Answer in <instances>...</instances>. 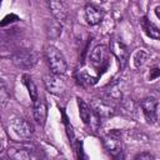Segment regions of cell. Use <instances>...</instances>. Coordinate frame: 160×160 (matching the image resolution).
<instances>
[{"label":"cell","mask_w":160,"mask_h":160,"mask_svg":"<svg viewBox=\"0 0 160 160\" xmlns=\"http://www.w3.org/2000/svg\"><path fill=\"white\" fill-rule=\"evenodd\" d=\"M32 114H34V119L39 125H44L45 120H46V115H48V106L44 99L38 98L36 101H34V108H32Z\"/></svg>","instance_id":"8fae6325"},{"label":"cell","mask_w":160,"mask_h":160,"mask_svg":"<svg viewBox=\"0 0 160 160\" xmlns=\"http://www.w3.org/2000/svg\"><path fill=\"white\" fill-rule=\"evenodd\" d=\"M101 1H106V0H101Z\"/></svg>","instance_id":"7402d4cb"},{"label":"cell","mask_w":160,"mask_h":160,"mask_svg":"<svg viewBox=\"0 0 160 160\" xmlns=\"http://www.w3.org/2000/svg\"><path fill=\"white\" fill-rule=\"evenodd\" d=\"M22 81H24V84H25V86H26V89L29 91V95H30V99L32 100V102L36 101L38 98H39V94H38L36 86H35L34 81L31 80V78L29 75H22Z\"/></svg>","instance_id":"5bb4252c"},{"label":"cell","mask_w":160,"mask_h":160,"mask_svg":"<svg viewBox=\"0 0 160 160\" xmlns=\"http://www.w3.org/2000/svg\"><path fill=\"white\" fill-rule=\"evenodd\" d=\"M108 46L105 45H98L92 49V51L90 52V61L92 65H95L96 68H101L102 65L106 66L108 61Z\"/></svg>","instance_id":"9c48e42d"},{"label":"cell","mask_w":160,"mask_h":160,"mask_svg":"<svg viewBox=\"0 0 160 160\" xmlns=\"http://www.w3.org/2000/svg\"><path fill=\"white\" fill-rule=\"evenodd\" d=\"M12 62L20 69H31L38 62V55L32 50L21 49L12 55Z\"/></svg>","instance_id":"3957f363"},{"label":"cell","mask_w":160,"mask_h":160,"mask_svg":"<svg viewBox=\"0 0 160 160\" xmlns=\"http://www.w3.org/2000/svg\"><path fill=\"white\" fill-rule=\"evenodd\" d=\"M140 108L142 109V112L146 118V120L151 124H154L158 120V101L154 98H145L140 101Z\"/></svg>","instance_id":"8992f818"},{"label":"cell","mask_w":160,"mask_h":160,"mask_svg":"<svg viewBox=\"0 0 160 160\" xmlns=\"http://www.w3.org/2000/svg\"><path fill=\"white\" fill-rule=\"evenodd\" d=\"M91 108L94 112L100 118H109L115 112V108L109 101L102 99H94L91 101Z\"/></svg>","instance_id":"52a82bcc"},{"label":"cell","mask_w":160,"mask_h":160,"mask_svg":"<svg viewBox=\"0 0 160 160\" xmlns=\"http://www.w3.org/2000/svg\"><path fill=\"white\" fill-rule=\"evenodd\" d=\"M44 85L46 88V90L51 94H56L60 95L65 91L66 85L64 82V80L60 79V76L58 74H51V75H46L44 76Z\"/></svg>","instance_id":"5b68a950"},{"label":"cell","mask_w":160,"mask_h":160,"mask_svg":"<svg viewBox=\"0 0 160 160\" xmlns=\"http://www.w3.org/2000/svg\"><path fill=\"white\" fill-rule=\"evenodd\" d=\"M8 132L15 139H29L34 132V128L26 119L16 118L9 122Z\"/></svg>","instance_id":"7a4b0ae2"},{"label":"cell","mask_w":160,"mask_h":160,"mask_svg":"<svg viewBox=\"0 0 160 160\" xmlns=\"http://www.w3.org/2000/svg\"><path fill=\"white\" fill-rule=\"evenodd\" d=\"M102 142H104L105 149L108 150V152L111 156H114V158L120 156V154L122 151V141L118 132H115V131L109 132L108 135H105L102 138Z\"/></svg>","instance_id":"277c9868"},{"label":"cell","mask_w":160,"mask_h":160,"mask_svg":"<svg viewBox=\"0 0 160 160\" xmlns=\"http://www.w3.org/2000/svg\"><path fill=\"white\" fill-rule=\"evenodd\" d=\"M44 55L46 59V62L51 70V72L61 75L66 71L68 69V64L65 60V56L62 55V52L54 45H48L44 50Z\"/></svg>","instance_id":"6da1fadb"},{"label":"cell","mask_w":160,"mask_h":160,"mask_svg":"<svg viewBox=\"0 0 160 160\" xmlns=\"http://www.w3.org/2000/svg\"><path fill=\"white\" fill-rule=\"evenodd\" d=\"M110 51L116 56V59L120 62V66L124 68L129 59V51H128V48L125 46V44L118 39H114L110 44Z\"/></svg>","instance_id":"ba28073f"},{"label":"cell","mask_w":160,"mask_h":160,"mask_svg":"<svg viewBox=\"0 0 160 160\" xmlns=\"http://www.w3.org/2000/svg\"><path fill=\"white\" fill-rule=\"evenodd\" d=\"M140 25H141L144 32H145L149 38L155 39V40H160V29H159L156 25H154L148 18H145V16L141 18Z\"/></svg>","instance_id":"4fadbf2b"},{"label":"cell","mask_w":160,"mask_h":160,"mask_svg":"<svg viewBox=\"0 0 160 160\" xmlns=\"http://www.w3.org/2000/svg\"><path fill=\"white\" fill-rule=\"evenodd\" d=\"M135 159H146V160H150V159H154V155H151L150 152H140L138 155H135Z\"/></svg>","instance_id":"d6986e66"},{"label":"cell","mask_w":160,"mask_h":160,"mask_svg":"<svg viewBox=\"0 0 160 160\" xmlns=\"http://www.w3.org/2000/svg\"><path fill=\"white\" fill-rule=\"evenodd\" d=\"M146 59H148V54H146L144 50H138V51L135 52V55H134V66H135V68L142 66V65L145 64Z\"/></svg>","instance_id":"ac0fdd59"},{"label":"cell","mask_w":160,"mask_h":160,"mask_svg":"<svg viewBox=\"0 0 160 160\" xmlns=\"http://www.w3.org/2000/svg\"><path fill=\"white\" fill-rule=\"evenodd\" d=\"M156 76H160V69L154 68V69L150 71V79H155Z\"/></svg>","instance_id":"ffe728a7"},{"label":"cell","mask_w":160,"mask_h":160,"mask_svg":"<svg viewBox=\"0 0 160 160\" xmlns=\"http://www.w3.org/2000/svg\"><path fill=\"white\" fill-rule=\"evenodd\" d=\"M49 6L51 10L52 16L60 21V22H65L68 19V9L66 5L62 0H49Z\"/></svg>","instance_id":"30bf717a"},{"label":"cell","mask_w":160,"mask_h":160,"mask_svg":"<svg viewBox=\"0 0 160 160\" xmlns=\"http://www.w3.org/2000/svg\"><path fill=\"white\" fill-rule=\"evenodd\" d=\"M8 154H9V156L10 158H12V159H16V160H20V159H29L31 155H30V152L26 150V149H24V148H9V150H8Z\"/></svg>","instance_id":"2e32d148"},{"label":"cell","mask_w":160,"mask_h":160,"mask_svg":"<svg viewBox=\"0 0 160 160\" xmlns=\"http://www.w3.org/2000/svg\"><path fill=\"white\" fill-rule=\"evenodd\" d=\"M104 18V11L95 6V5H88L85 8V20L89 25H96L99 24Z\"/></svg>","instance_id":"7c38bea8"},{"label":"cell","mask_w":160,"mask_h":160,"mask_svg":"<svg viewBox=\"0 0 160 160\" xmlns=\"http://www.w3.org/2000/svg\"><path fill=\"white\" fill-rule=\"evenodd\" d=\"M78 78H79V81H80L82 85H85V86H91V85H94V84L98 81L95 76H91V75L88 74L86 71H81Z\"/></svg>","instance_id":"e0dca14e"},{"label":"cell","mask_w":160,"mask_h":160,"mask_svg":"<svg viewBox=\"0 0 160 160\" xmlns=\"http://www.w3.org/2000/svg\"><path fill=\"white\" fill-rule=\"evenodd\" d=\"M155 15L160 19V6H156V8H155Z\"/></svg>","instance_id":"44dd1931"},{"label":"cell","mask_w":160,"mask_h":160,"mask_svg":"<svg viewBox=\"0 0 160 160\" xmlns=\"http://www.w3.org/2000/svg\"><path fill=\"white\" fill-rule=\"evenodd\" d=\"M78 105H79V114H80L81 120L85 124H88L90 121V118H91V110H90V108L88 106V104L82 99H78Z\"/></svg>","instance_id":"9a60e30c"}]
</instances>
